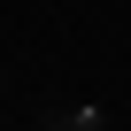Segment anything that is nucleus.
Masks as SVG:
<instances>
[{
  "label": "nucleus",
  "mask_w": 131,
  "mask_h": 131,
  "mask_svg": "<svg viewBox=\"0 0 131 131\" xmlns=\"http://www.w3.org/2000/svg\"><path fill=\"white\" fill-rule=\"evenodd\" d=\"M46 131H85V123H77V116H46Z\"/></svg>",
  "instance_id": "nucleus-1"
}]
</instances>
